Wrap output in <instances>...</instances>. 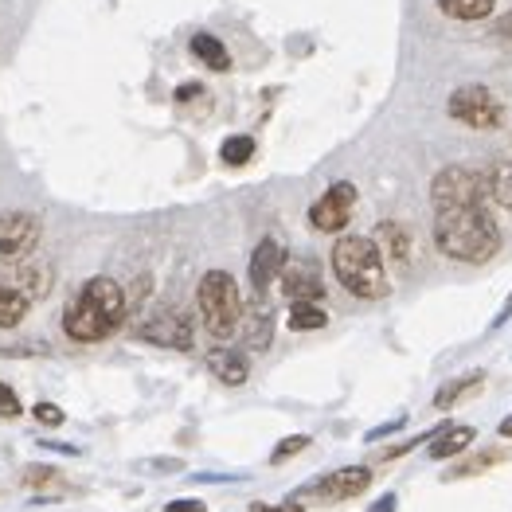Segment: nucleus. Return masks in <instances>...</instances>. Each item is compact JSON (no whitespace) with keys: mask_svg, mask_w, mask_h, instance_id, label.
I'll return each instance as SVG.
<instances>
[{"mask_svg":"<svg viewBox=\"0 0 512 512\" xmlns=\"http://www.w3.org/2000/svg\"><path fill=\"white\" fill-rule=\"evenodd\" d=\"M129 313V294L106 274L90 278L79 286V294L67 301V313H63V329L67 337L79 344L106 341L122 329Z\"/></svg>","mask_w":512,"mask_h":512,"instance_id":"f257e3e1","label":"nucleus"},{"mask_svg":"<svg viewBox=\"0 0 512 512\" xmlns=\"http://www.w3.org/2000/svg\"><path fill=\"white\" fill-rule=\"evenodd\" d=\"M434 247L454 262L481 266L501 251V227L489 208H450L434 212Z\"/></svg>","mask_w":512,"mask_h":512,"instance_id":"f03ea898","label":"nucleus"},{"mask_svg":"<svg viewBox=\"0 0 512 512\" xmlns=\"http://www.w3.org/2000/svg\"><path fill=\"white\" fill-rule=\"evenodd\" d=\"M333 274L341 278V286L352 298L380 301L391 290L384 251L368 235H344V239L333 243Z\"/></svg>","mask_w":512,"mask_h":512,"instance_id":"7ed1b4c3","label":"nucleus"},{"mask_svg":"<svg viewBox=\"0 0 512 512\" xmlns=\"http://www.w3.org/2000/svg\"><path fill=\"white\" fill-rule=\"evenodd\" d=\"M196 305H200L204 329L212 333L215 341L235 337V329L243 325V294H239V286H235V278L227 270H208L200 278Z\"/></svg>","mask_w":512,"mask_h":512,"instance_id":"20e7f679","label":"nucleus"},{"mask_svg":"<svg viewBox=\"0 0 512 512\" xmlns=\"http://www.w3.org/2000/svg\"><path fill=\"white\" fill-rule=\"evenodd\" d=\"M493 188L489 176L466 165H446L434 172L430 180V208L434 212H450V208H489Z\"/></svg>","mask_w":512,"mask_h":512,"instance_id":"39448f33","label":"nucleus"},{"mask_svg":"<svg viewBox=\"0 0 512 512\" xmlns=\"http://www.w3.org/2000/svg\"><path fill=\"white\" fill-rule=\"evenodd\" d=\"M446 114L470 129H501L505 126V102L481 83L458 86L446 102Z\"/></svg>","mask_w":512,"mask_h":512,"instance_id":"423d86ee","label":"nucleus"},{"mask_svg":"<svg viewBox=\"0 0 512 512\" xmlns=\"http://www.w3.org/2000/svg\"><path fill=\"white\" fill-rule=\"evenodd\" d=\"M368 485H372V470H368V466H348V470L325 473V477H321V481H313V485H301L298 497L301 501L341 505V501H352V497L368 493Z\"/></svg>","mask_w":512,"mask_h":512,"instance_id":"0eeeda50","label":"nucleus"},{"mask_svg":"<svg viewBox=\"0 0 512 512\" xmlns=\"http://www.w3.org/2000/svg\"><path fill=\"white\" fill-rule=\"evenodd\" d=\"M40 219L32 212H0V262H24L40 247Z\"/></svg>","mask_w":512,"mask_h":512,"instance_id":"6e6552de","label":"nucleus"},{"mask_svg":"<svg viewBox=\"0 0 512 512\" xmlns=\"http://www.w3.org/2000/svg\"><path fill=\"white\" fill-rule=\"evenodd\" d=\"M352 208H356V184L337 180V184H329V188L313 200V208H309V223H313L317 231H325V235H337V231L348 227Z\"/></svg>","mask_w":512,"mask_h":512,"instance_id":"1a4fd4ad","label":"nucleus"},{"mask_svg":"<svg viewBox=\"0 0 512 512\" xmlns=\"http://www.w3.org/2000/svg\"><path fill=\"white\" fill-rule=\"evenodd\" d=\"M141 341H153L161 348H176V352H188L192 348V321L188 313H180L176 305H161L145 317V325L137 329Z\"/></svg>","mask_w":512,"mask_h":512,"instance_id":"9d476101","label":"nucleus"},{"mask_svg":"<svg viewBox=\"0 0 512 512\" xmlns=\"http://www.w3.org/2000/svg\"><path fill=\"white\" fill-rule=\"evenodd\" d=\"M0 278H4L12 290H20L32 305L51 294V266L36 255L24 258V262H12L8 270H0Z\"/></svg>","mask_w":512,"mask_h":512,"instance_id":"9b49d317","label":"nucleus"},{"mask_svg":"<svg viewBox=\"0 0 512 512\" xmlns=\"http://www.w3.org/2000/svg\"><path fill=\"white\" fill-rule=\"evenodd\" d=\"M282 270H286V247H282L278 239H270V235H266V239L255 247V255H251V266H247L251 286H255L258 298L270 290V282H274V278H282Z\"/></svg>","mask_w":512,"mask_h":512,"instance_id":"f8f14e48","label":"nucleus"},{"mask_svg":"<svg viewBox=\"0 0 512 512\" xmlns=\"http://www.w3.org/2000/svg\"><path fill=\"white\" fill-rule=\"evenodd\" d=\"M282 294L294 301V305L298 301H321V294H325L321 270L313 262H305V258L286 262V270H282Z\"/></svg>","mask_w":512,"mask_h":512,"instance_id":"ddd939ff","label":"nucleus"},{"mask_svg":"<svg viewBox=\"0 0 512 512\" xmlns=\"http://www.w3.org/2000/svg\"><path fill=\"white\" fill-rule=\"evenodd\" d=\"M243 337H247V348H255V352L270 348V341H274V313H270L266 301H258L243 313Z\"/></svg>","mask_w":512,"mask_h":512,"instance_id":"4468645a","label":"nucleus"},{"mask_svg":"<svg viewBox=\"0 0 512 512\" xmlns=\"http://www.w3.org/2000/svg\"><path fill=\"white\" fill-rule=\"evenodd\" d=\"M470 442H477V430L473 427H442L430 442V458L442 462V458H454L462 450H470Z\"/></svg>","mask_w":512,"mask_h":512,"instance_id":"2eb2a0df","label":"nucleus"},{"mask_svg":"<svg viewBox=\"0 0 512 512\" xmlns=\"http://www.w3.org/2000/svg\"><path fill=\"white\" fill-rule=\"evenodd\" d=\"M212 372L223 380V384L239 387L247 384V376H251V364H247V356L243 352H231V348H219L212 352Z\"/></svg>","mask_w":512,"mask_h":512,"instance_id":"dca6fc26","label":"nucleus"},{"mask_svg":"<svg viewBox=\"0 0 512 512\" xmlns=\"http://www.w3.org/2000/svg\"><path fill=\"white\" fill-rule=\"evenodd\" d=\"M188 47H192V55H196L204 67H212V71H227V67H231V55H227V47L215 40L212 32H196Z\"/></svg>","mask_w":512,"mask_h":512,"instance_id":"f3484780","label":"nucleus"},{"mask_svg":"<svg viewBox=\"0 0 512 512\" xmlns=\"http://www.w3.org/2000/svg\"><path fill=\"white\" fill-rule=\"evenodd\" d=\"M380 251L384 255H391L395 262H407L411 258V231L403 227V223H395V219H387V223H380Z\"/></svg>","mask_w":512,"mask_h":512,"instance_id":"a211bd4d","label":"nucleus"},{"mask_svg":"<svg viewBox=\"0 0 512 512\" xmlns=\"http://www.w3.org/2000/svg\"><path fill=\"white\" fill-rule=\"evenodd\" d=\"M28 309H32V301L0 278V329H16V325L28 317Z\"/></svg>","mask_w":512,"mask_h":512,"instance_id":"6ab92c4d","label":"nucleus"},{"mask_svg":"<svg viewBox=\"0 0 512 512\" xmlns=\"http://www.w3.org/2000/svg\"><path fill=\"white\" fill-rule=\"evenodd\" d=\"M286 325H290L294 333L325 329V325H329V313H325L317 301H298V305H290V317H286Z\"/></svg>","mask_w":512,"mask_h":512,"instance_id":"aec40b11","label":"nucleus"},{"mask_svg":"<svg viewBox=\"0 0 512 512\" xmlns=\"http://www.w3.org/2000/svg\"><path fill=\"white\" fill-rule=\"evenodd\" d=\"M438 8L446 12V16H454V20H489L493 16V8H497V0H438Z\"/></svg>","mask_w":512,"mask_h":512,"instance_id":"412c9836","label":"nucleus"},{"mask_svg":"<svg viewBox=\"0 0 512 512\" xmlns=\"http://www.w3.org/2000/svg\"><path fill=\"white\" fill-rule=\"evenodd\" d=\"M481 380H485L481 372H473V376H458V380H450V384H446V387H438V395H434V407H438V411H450V407H454V403H458L462 395H470V391H477V387H481Z\"/></svg>","mask_w":512,"mask_h":512,"instance_id":"4be33fe9","label":"nucleus"},{"mask_svg":"<svg viewBox=\"0 0 512 512\" xmlns=\"http://www.w3.org/2000/svg\"><path fill=\"white\" fill-rule=\"evenodd\" d=\"M219 157H223V165H231V169L247 165V161L255 157V137H247V133H235V137H227V141L219 145Z\"/></svg>","mask_w":512,"mask_h":512,"instance_id":"5701e85b","label":"nucleus"},{"mask_svg":"<svg viewBox=\"0 0 512 512\" xmlns=\"http://www.w3.org/2000/svg\"><path fill=\"white\" fill-rule=\"evenodd\" d=\"M489 188H493V200L512 212V161H501V165H493L489 172Z\"/></svg>","mask_w":512,"mask_h":512,"instance_id":"b1692460","label":"nucleus"},{"mask_svg":"<svg viewBox=\"0 0 512 512\" xmlns=\"http://www.w3.org/2000/svg\"><path fill=\"white\" fill-rule=\"evenodd\" d=\"M309 446V434H290V438H282L278 446H274V454H270V462L274 466H282L286 458H294V454H301Z\"/></svg>","mask_w":512,"mask_h":512,"instance_id":"393cba45","label":"nucleus"},{"mask_svg":"<svg viewBox=\"0 0 512 512\" xmlns=\"http://www.w3.org/2000/svg\"><path fill=\"white\" fill-rule=\"evenodd\" d=\"M505 458H509L505 450H489V454H481V458H473V462H466V466H458V470H454V473H462V477H466V473H481V470H485V466H497V462H505Z\"/></svg>","mask_w":512,"mask_h":512,"instance_id":"a878e982","label":"nucleus"},{"mask_svg":"<svg viewBox=\"0 0 512 512\" xmlns=\"http://www.w3.org/2000/svg\"><path fill=\"white\" fill-rule=\"evenodd\" d=\"M32 415H36V423H43V427H63V419H67L55 403H36V407H32Z\"/></svg>","mask_w":512,"mask_h":512,"instance_id":"bb28decb","label":"nucleus"},{"mask_svg":"<svg viewBox=\"0 0 512 512\" xmlns=\"http://www.w3.org/2000/svg\"><path fill=\"white\" fill-rule=\"evenodd\" d=\"M20 411H24V407H20V399H16V391H12V387H8V384H0V415H4V419H16Z\"/></svg>","mask_w":512,"mask_h":512,"instance_id":"cd10ccee","label":"nucleus"},{"mask_svg":"<svg viewBox=\"0 0 512 512\" xmlns=\"http://www.w3.org/2000/svg\"><path fill=\"white\" fill-rule=\"evenodd\" d=\"M59 477H55V470L51 466H28L24 470V485H55Z\"/></svg>","mask_w":512,"mask_h":512,"instance_id":"c85d7f7f","label":"nucleus"},{"mask_svg":"<svg viewBox=\"0 0 512 512\" xmlns=\"http://www.w3.org/2000/svg\"><path fill=\"white\" fill-rule=\"evenodd\" d=\"M165 512H208V505H204V501H196V497H188V501L180 497V501H169Z\"/></svg>","mask_w":512,"mask_h":512,"instance_id":"c756f323","label":"nucleus"},{"mask_svg":"<svg viewBox=\"0 0 512 512\" xmlns=\"http://www.w3.org/2000/svg\"><path fill=\"white\" fill-rule=\"evenodd\" d=\"M251 512H305V509H301V505H294V501H290V505H266V501H255V505H251Z\"/></svg>","mask_w":512,"mask_h":512,"instance_id":"7c9ffc66","label":"nucleus"},{"mask_svg":"<svg viewBox=\"0 0 512 512\" xmlns=\"http://www.w3.org/2000/svg\"><path fill=\"white\" fill-rule=\"evenodd\" d=\"M200 90H204V86H200V83H184V86H180V90H176V102H188V98H196Z\"/></svg>","mask_w":512,"mask_h":512,"instance_id":"2f4dec72","label":"nucleus"},{"mask_svg":"<svg viewBox=\"0 0 512 512\" xmlns=\"http://www.w3.org/2000/svg\"><path fill=\"white\" fill-rule=\"evenodd\" d=\"M368 512H395V493L380 497V501H376V509H368Z\"/></svg>","mask_w":512,"mask_h":512,"instance_id":"473e14b6","label":"nucleus"},{"mask_svg":"<svg viewBox=\"0 0 512 512\" xmlns=\"http://www.w3.org/2000/svg\"><path fill=\"white\" fill-rule=\"evenodd\" d=\"M512 317V294H509V301H505V305H501V313H497V317H493V325H505V321H509Z\"/></svg>","mask_w":512,"mask_h":512,"instance_id":"72a5a7b5","label":"nucleus"},{"mask_svg":"<svg viewBox=\"0 0 512 512\" xmlns=\"http://www.w3.org/2000/svg\"><path fill=\"white\" fill-rule=\"evenodd\" d=\"M497 32H501L505 40H512V12H505V16H501V24H497Z\"/></svg>","mask_w":512,"mask_h":512,"instance_id":"f704fd0d","label":"nucleus"},{"mask_svg":"<svg viewBox=\"0 0 512 512\" xmlns=\"http://www.w3.org/2000/svg\"><path fill=\"white\" fill-rule=\"evenodd\" d=\"M497 434H501V438H512V415L501 423V427H497Z\"/></svg>","mask_w":512,"mask_h":512,"instance_id":"c9c22d12","label":"nucleus"}]
</instances>
